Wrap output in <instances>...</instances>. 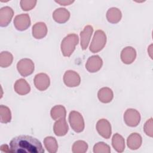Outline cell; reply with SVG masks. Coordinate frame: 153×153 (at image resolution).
<instances>
[{"label":"cell","mask_w":153,"mask_h":153,"mask_svg":"<svg viewBox=\"0 0 153 153\" xmlns=\"http://www.w3.org/2000/svg\"><path fill=\"white\" fill-rule=\"evenodd\" d=\"M11 152L44 153V149L41 142L29 135H19L12 139L10 143Z\"/></svg>","instance_id":"obj_1"},{"label":"cell","mask_w":153,"mask_h":153,"mask_svg":"<svg viewBox=\"0 0 153 153\" xmlns=\"http://www.w3.org/2000/svg\"><path fill=\"white\" fill-rule=\"evenodd\" d=\"M79 42L77 35L70 33L66 36L61 42V51L65 57H69L75 49V46Z\"/></svg>","instance_id":"obj_2"},{"label":"cell","mask_w":153,"mask_h":153,"mask_svg":"<svg viewBox=\"0 0 153 153\" xmlns=\"http://www.w3.org/2000/svg\"><path fill=\"white\" fill-rule=\"evenodd\" d=\"M106 42V36L102 30H97L95 32L92 41L90 46L91 52L95 53L102 50Z\"/></svg>","instance_id":"obj_3"},{"label":"cell","mask_w":153,"mask_h":153,"mask_svg":"<svg viewBox=\"0 0 153 153\" xmlns=\"http://www.w3.org/2000/svg\"><path fill=\"white\" fill-rule=\"evenodd\" d=\"M69 121L72 128L76 133H80L84 129V121L82 115L75 111H72L69 115Z\"/></svg>","instance_id":"obj_4"},{"label":"cell","mask_w":153,"mask_h":153,"mask_svg":"<svg viewBox=\"0 0 153 153\" xmlns=\"http://www.w3.org/2000/svg\"><path fill=\"white\" fill-rule=\"evenodd\" d=\"M34 63L29 59H22L17 64V69L19 74L25 77L31 75L34 71Z\"/></svg>","instance_id":"obj_5"},{"label":"cell","mask_w":153,"mask_h":153,"mask_svg":"<svg viewBox=\"0 0 153 153\" xmlns=\"http://www.w3.org/2000/svg\"><path fill=\"white\" fill-rule=\"evenodd\" d=\"M124 121L128 126L136 127L140 123V115L134 109H128L124 114Z\"/></svg>","instance_id":"obj_6"},{"label":"cell","mask_w":153,"mask_h":153,"mask_svg":"<svg viewBox=\"0 0 153 153\" xmlns=\"http://www.w3.org/2000/svg\"><path fill=\"white\" fill-rule=\"evenodd\" d=\"M63 82L69 87H75L79 85L81 78L79 74L74 71L68 70L63 75Z\"/></svg>","instance_id":"obj_7"},{"label":"cell","mask_w":153,"mask_h":153,"mask_svg":"<svg viewBox=\"0 0 153 153\" xmlns=\"http://www.w3.org/2000/svg\"><path fill=\"white\" fill-rule=\"evenodd\" d=\"M30 17L27 14H21L15 17L14 25L15 27L20 31L26 30L30 26Z\"/></svg>","instance_id":"obj_8"},{"label":"cell","mask_w":153,"mask_h":153,"mask_svg":"<svg viewBox=\"0 0 153 153\" xmlns=\"http://www.w3.org/2000/svg\"><path fill=\"white\" fill-rule=\"evenodd\" d=\"M96 130L99 134L105 139H109L111 135V126L106 119H100L97 122Z\"/></svg>","instance_id":"obj_9"},{"label":"cell","mask_w":153,"mask_h":153,"mask_svg":"<svg viewBox=\"0 0 153 153\" xmlns=\"http://www.w3.org/2000/svg\"><path fill=\"white\" fill-rule=\"evenodd\" d=\"M34 85L39 91H44L48 88L50 84L49 76L44 73H39L35 76Z\"/></svg>","instance_id":"obj_10"},{"label":"cell","mask_w":153,"mask_h":153,"mask_svg":"<svg viewBox=\"0 0 153 153\" xmlns=\"http://www.w3.org/2000/svg\"><path fill=\"white\" fill-rule=\"evenodd\" d=\"M102 65V59L99 56L94 55L88 59L85 63V68L88 72L94 73L100 69Z\"/></svg>","instance_id":"obj_11"},{"label":"cell","mask_w":153,"mask_h":153,"mask_svg":"<svg viewBox=\"0 0 153 153\" xmlns=\"http://www.w3.org/2000/svg\"><path fill=\"white\" fill-rule=\"evenodd\" d=\"M13 9L8 6L4 7L0 10V26L5 27L8 25L13 17Z\"/></svg>","instance_id":"obj_12"},{"label":"cell","mask_w":153,"mask_h":153,"mask_svg":"<svg viewBox=\"0 0 153 153\" xmlns=\"http://www.w3.org/2000/svg\"><path fill=\"white\" fill-rule=\"evenodd\" d=\"M121 59L125 64L132 63L136 57V51L132 47H126L121 52Z\"/></svg>","instance_id":"obj_13"},{"label":"cell","mask_w":153,"mask_h":153,"mask_svg":"<svg viewBox=\"0 0 153 153\" xmlns=\"http://www.w3.org/2000/svg\"><path fill=\"white\" fill-rule=\"evenodd\" d=\"M68 129V125L65 118L59 119L54 124L53 131L56 136H65L67 133Z\"/></svg>","instance_id":"obj_14"},{"label":"cell","mask_w":153,"mask_h":153,"mask_svg":"<svg viewBox=\"0 0 153 153\" xmlns=\"http://www.w3.org/2000/svg\"><path fill=\"white\" fill-rule=\"evenodd\" d=\"M93 27L90 25H87L85 26L84 30L81 32V47L82 50L87 49L89 42L90 41V38L93 33Z\"/></svg>","instance_id":"obj_15"},{"label":"cell","mask_w":153,"mask_h":153,"mask_svg":"<svg viewBox=\"0 0 153 153\" xmlns=\"http://www.w3.org/2000/svg\"><path fill=\"white\" fill-rule=\"evenodd\" d=\"M70 17V13L64 8H59L53 13V17L55 22L58 23H64L66 22Z\"/></svg>","instance_id":"obj_16"},{"label":"cell","mask_w":153,"mask_h":153,"mask_svg":"<svg viewBox=\"0 0 153 153\" xmlns=\"http://www.w3.org/2000/svg\"><path fill=\"white\" fill-rule=\"evenodd\" d=\"M47 33V27L44 22H37L32 27V35L36 39H42Z\"/></svg>","instance_id":"obj_17"},{"label":"cell","mask_w":153,"mask_h":153,"mask_svg":"<svg viewBox=\"0 0 153 153\" xmlns=\"http://www.w3.org/2000/svg\"><path fill=\"white\" fill-rule=\"evenodd\" d=\"M142 139L141 136L137 133H131L127 139L128 147L132 150H136L140 148L142 145Z\"/></svg>","instance_id":"obj_18"},{"label":"cell","mask_w":153,"mask_h":153,"mask_svg":"<svg viewBox=\"0 0 153 153\" xmlns=\"http://www.w3.org/2000/svg\"><path fill=\"white\" fill-rule=\"evenodd\" d=\"M14 88L15 91L19 95H25L29 93L30 91V87L27 81L20 78L17 79L14 85Z\"/></svg>","instance_id":"obj_19"},{"label":"cell","mask_w":153,"mask_h":153,"mask_svg":"<svg viewBox=\"0 0 153 153\" xmlns=\"http://www.w3.org/2000/svg\"><path fill=\"white\" fill-rule=\"evenodd\" d=\"M97 97L101 102L104 103H109L113 99V91L109 87H103L98 91Z\"/></svg>","instance_id":"obj_20"},{"label":"cell","mask_w":153,"mask_h":153,"mask_svg":"<svg viewBox=\"0 0 153 153\" xmlns=\"http://www.w3.org/2000/svg\"><path fill=\"white\" fill-rule=\"evenodd\" d=\"M122 14L121 11L115 7L109 8L106 13V19L111 23H117L121 20Z\"/></svg>","instance_id":"obj_21"},{"label":"cell","mask_w":153,"mask_h":153,"mask_svg":"<svg viewBox=\"0 0 153 153\" xmlns=\"http://www.w3.org/2000/svg\"><path fill=\"white\" fill-rule=\"evenodd\" d=\"M112 145L118 152H123L125 149V141L123 137L118 133H115L112 138Z\"/></svg>","instance_id":"obj_22"},{"label":"cell","mask_w":153,"mask_h":153,"mask_svg":"<svg viewBox=\"0 0 153 153\" xmlns=\"http://www.w3.org/2000/svg\"><path fill=\"white\" fill-rule=\"evenodd\" d=\"M50 115L54 120H57L60 118H65L66 115V109L62 105H56L51 108Z\"/></svg>","instance_id":"obj_23"},{"label":"cell","mask_w":153,"mask_h":153,"mask_svg":"<svg viewBox=\"0 0 153 153\" xmlns=\"http://www.w3.org/2000/svg\"><path fill=\"white\" fill-rule=\"evenodd\" d=\"M44 144L46 149L50 153H55L58 149V143L54 137H46L44 140Z\"/></svg>","instance_id":"obj_24"},{"label":"cell","mask_w":153,"mask_h":153,"mask_svg":"<svg viewBox=\"0 0 153 153\" xmlns=\"http://www.w3.org/2000/svg\"><path fill=\"white\" fill-rule=\"evenodd\" d=\"M13 56L8 51H2L0 54V66L2 68H7L13 62Z\"/></svg>","instance_id":"obj_25"},{"label":"cell","mask_w":153,"mask_h":153,"mask_svg":"<svg viewBox=\"0 0 153 153\" xmlns=\"http://www.w3.org/2000/svg\"><path fill=\"white\" fill-rule=\"evenodd\" d=\"M11 120V113L8 107L1 105L0 106V121L2 123H8Z\"/></svg>","instance_id":"obj_26"},{"label":"cell","mask_w":153,"mask_h":153,"mask_svg":"<svg viewBox=\"0 0 153 153\" xmlns=\"http://www.w3.org/2000/svg\"><path fill=\"white\" fill-rule=\"evenodd\" d=\"M88 145L84 140H77L72 145V151L74 153H84L87 151Z\"/></svg>","instance_id":"obj_27"},{"label":"cell","mask_w":153,"mask_h":153,"mask_svg":"<svg viewBox=\"0 0 153 153\" xmlns=\"http://www.w3.org/2000/svg\"><path fill=\"white\" fill-rule=\"evenodd\" d=\"M93 152L94 153H110L111 148L106 143L100 142L96 143L93 147Z\"/></svg>","instance_id":"obj_28"},{"label":"cell","mask_w":153,"mask_h":153,"mask_svg":"<svg viewBox=\"0 0 153 153\" xmlns=\"http://www.w3.org/2000/svg\"><path fill=\"white\" fill-rule=\"evenodd\" d=\"M37 1H20V6L23 10L29 11L32 10L35 6Z\"/></svg>","instance_id":"obj_29"},{"label":"cell","mask_w":153,"mask_h":153,"mask_svg":"<svg viewBox=\"0 0 153 153\" xmlns=\"http://www.w3.org/2000/svg\"><path fill=\"white\" fill-rule=\"evenodd\" d=\"M143 130L146 135L149 137H152L153 131H152V118H151L145 123L143 126Z\"/></svg>","instance_id":"obj_30"},{"label":"cell","mask_w":153,"mask_h":153,"mask_svg":"<svg viewBox=\"0 0 153 153\" xmlns=\"http://www.w3.org/2000/svg\"><path fill=\"white\" fill-rule=\"evenodd\" d=\"M56 2L60 4L61 5H69L73 3L74 1H66V0H63V1H55Z\"/></svg>","instance_id":"obj_31"},{"label":"cell","mask_w":153,"mask_h":153,"mask_svg":"<svg viewBox=\"0 0 153 153\" xmlns=\"http://www.w3.org/2000/svg\"><path fill=\"white\" fill-rule=\"evenodd\" d=\"M1 151L2 152H11L10 148H9L8 146L6 144L2 145L1 146Z\"/></svg>","instance_id":"obj_32"}]
</instances>
